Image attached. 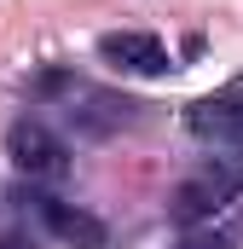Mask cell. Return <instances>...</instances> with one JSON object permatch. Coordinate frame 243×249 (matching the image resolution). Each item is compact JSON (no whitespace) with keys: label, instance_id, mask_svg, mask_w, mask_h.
<instances>
[{"label":"cell","instance_id":"8992f818","mask_svg":"<svg viewBox=\"0 0 243 249\" xmlns=\"http://www.w3.org/2000/svg\"><path fill=\"white\" fill-rule=\"evenodd\" d=\"M0 249H29V238H0Z\"/></svg>","mask_w":243,"mask_h":249},{"label":"cell","instance_id":"277c9868","mask_svg":"<svg viewBox=\"0 0 243 249\" xmlns=\"http://www.w3.org/2000/svg\"><path fill=\"white\" fill-rule=\"evenodd\" d=\"M99 58L122 70V75H162L168 70V47L151 35V29H110V35H99Z\"/></svg>","mask_w":243,"mask_h":249},{"label":"cell","instance_id":"6da1fadb","mask_svg":"<svg viewBox=\"0 0 243 249\" xmlns=\"http://www.w3.org/2000/svg\"><path fill=\"white\" fill-rule=\"evenodd\" d=\"M243 191V168L238 162H203V168H191L174 197H168V214L180 220V226H203V220H214V214H226L232 203H238Z\"/></svg>","mask_w":243,"mask_h":249},{"label":"cell","instance_id":"7a4b0ae2","mask_svg":"<svg viewBox=\"0 0 243 249\" xmlns=\"http://www.w3.org/2000/svg\"><path fill=\"white\" fill-rule=\"evenodd\" d=\"M6 157H12V168H17L23 180H41V186H52V180L69 174V145H64L47 122H35V116L12 122V133H6Z\"/></svg>","mask_w":243,"mask_h":249},{"label":"cell","instance_id":"5b68a950","mask_svg":"<svg viewBox=\"0 0 243 249\" xmlns=\"http://www.w3.org/2000/svg\"><path fill=\"white\" fill-rule=\"evenodd\" d=\"M29 203H35V214L47 220V232L64 238L69 249H104L110 244V232H104L99 214H87V209H75V203H64V197H47V191H29Z\"/></svg>","mask_w":243,"mask_h":249},{"label":"cell","instance_id":"3957f363","mask_svg":"<svg viewBox=\"0 0 243 249\" xmlns=\"http://www.w3.org/2000/svg\"><path fill=\"white\" fill-rule=\"evenodd\" d=\"M185 127H191L197 139H214V145L243 139V75H232L226 87H214V93H203V99H191V105H185Z\"/></svg>","mask_w":243,"mask_h":249}]
</instances>
